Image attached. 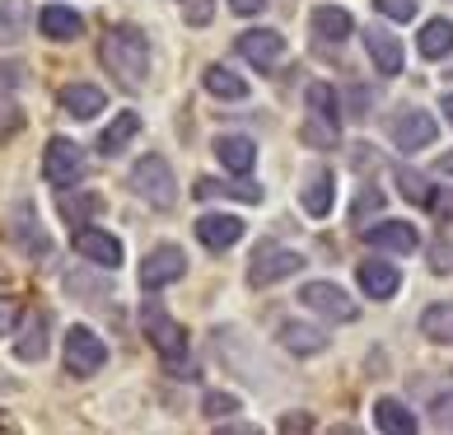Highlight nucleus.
Masks as SVG:
<instances>
[{
    "label": "nucleus",
    "instance_id": "nucleus-1",
    "mask_svg": "<svg viewBox=\"0 0 453 435\" xmlns=\"http://www.w3.org/2000/svg\"><path fill=\"white\" fill-rule=\"evenodd\" d=\"M104 66L127 89H141L150 75V38L131 24H117L104 33Z\"/></svg>",
    "mask_w": 453,
    "mask_h": 435
},
{
    "label": "nucleus",
    "instance_id": "nucleus-2",
    "mask_svg": "<svg viewBox=\"0 0 453 435\" xmlns=\"http://www.w3.org/2000/svg\"><path fill=\"white\" fill-rule=\"evenodd\" d=\"M131 192L141 197V202H150L155 211H169L178 202V183H173V169L164 155H141L136 164H131Z\"/></svg>",
    "mask_w": 453,
    "mask_h": 435
},
{
    "label": "nucleus",
    "instance_id": "nucleus-3",
    "mask_svg": "<svg viewBox=\"0 0 453 435\" xmlns=\"http://www.w3.org/2000/svg\"><path fill=\"white\" fill-rule=\"evenodd\" d=\"M141 323H145V338L155 342V351L164 361H169V370H182V361H188V332H182L169 314H164L155 299H145L141 309Z\"/></svg>",
    "mask_w": 453,
    "mask_h": 435
},
{
    "label": "nucleus",
    "instance_id": "nucleus-4",
    "mask_svg": "<svg viewBox=\"0 0 453 435\" xmlns=\"http://www.w3.org/2000/svg\"><path fill=\"white\" fill-rule=\"evenodd\" d=\"M42 178L52 183V188H75L80 178H85V150L65 136H52L42 150Z\"/></svg>",
    "mask_w": 453,
    "mask_h": 435
},
{
    "label": "nucleus",
    "instance_id": "nucleus-5",
    "mask_svg": "<svg viewBox=\"0 0 453 435\" xmlns=\"http://www.w3.org/2000/svg\"><path fill=\"white\" fill-rule=\"evenodd\" d=\"M299 305L323 314V319H332V323H350L360 314V305L337 286V281H309V286H299Z\"/></svg>",
    "mask_w": 453,
    "mask_h": 435
},
{
    "label": "nucleus",
    "instance_id": "nucleus-6",
    "mask_svg": "<svg viewBox=\"0 0 453 435\" xmlns=\"http://www.w3.org/2000/svg\"><path fill=\"white\" fill-rule=\"evenodd\" d=\"M104 361H108V346H104V338H98L94 328H71L65 332V370H71L75 379L98 375Z\"/></svg>",
    "mask_w": 453,
    "mask_h": 435
},
{
    "label": "nucleus",
    "instance_id": "nucleus-7",
    "mask_svg": "<svg viewBox=\"0 0 453 435\" xmlns=\"http://www.w3.org/2000/svg\"><path fill=\"white\" fill-rule=\"evenodd\" d=\"M188 276V253H182L178 244H159V248H150L145 262H141V286L145 291H164V286H173V281Z\"/></svg>",
    "mask_w": 453,
    "mask_h": 435
},
{
    "label": "nucleus",
    "instance_id": "nucleus-8",
    "mask_svg": "<svg viewBox=\"0 0 453 435\" xmlns=\"http://www.w3.org/2000/svg\"><path fill=\"white\" fill-rule=\"evenodd\" d=\"M299 267H304V253H295V248H276V244H262L253 253V267H248V281L253 286H276V281L295 276Z\"/></svg>",
    "mask_w": 453,
    "mask_h": 435
},
{
    "label": "nucleus",
    "instance_id": "nucleus-9",
    "mask_svg": "<svg viewBox=\"0 0 453 435\" xmlns=\"http://www.w3.org/2000/svg\"><path fill=\"white\" fill-rule=\"evenodd\" d=\"M75 253L85 262H94V267H104V272H117V267H122V244H117L108 229H94V225L75 229Z\"/></svg>",
    "mask_w": 453,
    "mask_h": 435
},
{
    "label": "nucleus",
    "instance_id": "nucleus-10",
    "mask_svg": "<svg viewBox=\"0 0 453 435\" xmlns=\"http://www.w3.org/2000/svg\"><path fill=\"white\" fill-rule=\"evenodd\" d=\"M434 136H440V127L421 108H402L393 117V145L397 150H426V145H434Z\"/></svg>",
    "mask_w": 453,
    "mask_h": 435
},
{
    "label": "nucleus",
    "instance_id": "nucleus-11",
    "mask_svg": "<svg viewBox=\"0 0 453 435\" xmlns=\"http://www.w3.org/2000/svg\"><path fill=\"white\" fill-rule=\"evenodd\" d=\"M239 52L257 66V71H272V66L285 57V38L276 28H248L239 33Z\"/></svg>",
    "mask_w": 453,
    "mask_h": 435
},
{
    "label": "nucleus",
    "instance_id": "nucleus-12",
    "mask_svg": "<svg viewBox=\"0 0 453 435\" xmlns=\"http://www.w3.org/2000/svg\"><path fill=\"white\" fill-rule=\"evenodd\" d=\"M369 248H388V253H416L421 248V234L411 221H379L374 229H360Z\"/></svg>",
    "mask_w": 453,
    "mask_h": 435
},
{
    "label": "nucleus",
    "instance_id": "nucleus-13",
    "mask_svg": "<svg viewBox=\"0 0 453 435\" xmlns=\"http://www.w3.org/2000/svg\"><path fill=\"white\" fill-rule=\"evenodd\" d=\"M243 221L239 215H225V211H211V215H201L196 221V239L206 244V248H215V253H225V248H234L243 239Z\"/></svg>",
    "mask_w": 453,
    "mask_h": 435
},
{
    "label": "nucleus",
    "instance_id": "nucleus-14",
    "mask_svg": "<svg viewBox=\"0 0 453 435\" xmlns=\"http://www.w3.org/2000/svg\"><path fill=\"white\" fill-rule=\"evenodd\" d=\"M365 52H369V61H374L379 75H402V43H397L393 28H374V24H369L365 28Z\"/></svg>",
    "mask_w": 453,
    "mask_h": 435
},
{
    "label": "nucleus",
    "instance_id": "nucleus-15",
    "mask_svg": "<svg viewBox=\"0 0 453 435\" xmlns=\"http://www.w3.org/2000/svg\"><path fill=\"white\" fill-rule=\"evenodd\" d=\"M309 24H313V38L323 43V47H342L350 33H356V19H350L342 5H318L309 14Z\"/></svg>",
    "mask_w": 453,
    "mask_h": 435
},
{
    "label": "nucleus",
    "instance_id": "nucleus-16",
    "mask_svg": "<svg viewBox=\"0 0 453 435\" xmlns=\"http://www.w3.org/2000/svg\"><path fill=\"white\" fill-rule=\"evenodd\" d=\"M215 159H220L229 174H253V164H257V141H253V136H239V131H229V136H215Z\"/></svg>",
    "mask_w": 453,
    "mask_h": 435
},
{
    "label": "nucleus",
    "instance_id": "nucleus-17",
    "mask_svg": "<svg viewBox=\"0 0 453 435\" xmlns=\"http://www.w3.org/2000/svg\"><path fill=\"white\" fill-rule=\"evenodd\" d=\"M38 28H42V38H52V43H75L80 33H85V19L65 5H42Z\"/></svg>",
    "mask_w": 453,
    "mask_h": 435
},
{
    "label": "nucleus",
    "instance_id": "nucleus-18",
    "mask_svg": "<svg viewBox=\"0 0 453 435\" xmlns=\"http://www.w3.org/2000/svg\"><path fill=\"white\" fill-rule=\"evenodd\" d=\"M397 286H402V276H397L393 262H374V258L360 262V291H365L369 299H393Z\"/></svg>",
    "mask_w": 453,
    "mask_h": 435
},
{
    "label": "nucleus",
    "instance_id": "nucleus-19",
    "mask_svg": "<svg viewBox=\"0 0 453 435\" xmlns=\"http://www.w3.org/2000/svg\"><path fill=\"white\" fill-rule=\"evenodd\" d=\"M332 197H337V192H332V169H313L304 178V188H299V202H304V211L318 215V221L332 211Z\"/></svg>",
    "mask_w": 453,
    "mask_h": 435
},
{
    "label": "nucleus",
    "instance_id": "nucleus-20",
    "mask_svg": "<svg viewBox=\"0 0 453 435\" xmlns=\"http://www.w3.org/2000/svg\"><path fill=\"white\" fill-rule=\"evenodd\" d=\"M136 136H141V113H117L112 127L104 131V136H98V150H104V155L112 159V155H122V150L136 141Z\"/></svg>",
    "mask_w": 453,
    "mask_h": 435
},
{
    "label": "nucleus",
    "instance_id": "nucleus-21",
    "mask_svg": "<svg viewBox=\"0 0 453 435\" xmlns=\"http://www.w3.org/2000/svg\"><path fill=\"white\" fill-rule=\"evenodd\" d=\"M61 108H65V117L89 122V117L104 113V89H94V85H65L61 89Z\"/></svg>",
    "mask_w": 453,
    "mask_h": 435
},
{
    "label": "nucleus",
    "instance_id": "nucleus-22",
    "mask_svg": "<svg viewBox=\"0 0 453 435\" xmlns=\"http://www.w3.org/2000/svg\"><path fill=\"white\" fill-rule=\"evenodd\" d=\"M14 356H19V361H42L47 356V319H42V314H24Z\"/></svg>",
    "mask_w": 453,
    "mask_h": 435
},
{
    "label": "nucleus",
    "instance_id": "nucleus-23",
    "mask_svg": "<svg viewBox=\"0 0 453 435\" xmlns=\"http://www.w3.org/2000/svg\"><path fill=\"white\" fill-rule=\"evenodd\" d=\"M201 202H211V197H234V202H262V188L257 183H248V178H239V183H220V178H196V188H192Z\"/></svg>",
    "mask_w": 453,
    "mask_h": 435
},
{
    "label": "nucleus",
    "instance_id": "nucleus-24",
    "mask_svg": "<svg viewBox=\"0 0 453 435\" xmlns=\"http://www.w3.org/2000/svg\"><path fill=\"white\" fill-rule=\"evenodd\" d=\"M374 426L388 431V435H411L416 431V412L407 403H397V398H379L374 403Z\"/></svg>",
    "mask_w": 453,
    "mask_h": 435
},
{
    "label": "nucleus",
    "instance_id": "nucleus-25",
    "mask_svg": "<svg viewBox=\"0 0 453 435\" xmlns=\"http://www.w3.org/2000/svg\"><path fill=\"white\" fill-rule=\"evenodd\" d=\"M416 52L426 61H440L453 52V24L449 19H426L421 24V38H416Z\"/></svg>",
    "mask_w": 453,
    "mask_h": 435
},
{
    "label": "nucleus",
    "instance_id": "nucleus-26",
    "mask_svg": "<svg viewBox=\"0 0 453 435\" xmlns=\"http://www.w3.org/2000/svg\"><path fill=\"white\" fill-rule=\"evenodd\" d=\"M280 342H285V351H295V356H318V351L327 346V332L313 328V323H285Z\"/></svg>",
    "mask_w": 453,
    "mask_h": 435
},
{
    "label": "nucleus",
    "instance_id": "nucleus-27",
    "mask_svg": "<svg viewBox=\"0 0 453 435\" xmlns=\"http://www.w3.org/2000/svg\"><path fill=\"white\" fill-rule=\"evenodd\" d=\"M304 104H309V117H323V122L342 127V98L332 85H323V80H313V85L304 89Z\"/></svg>",
    "mask_w": 453,
    "mask_h": 435
},
{
    "label": "nucleus",
    "instance_id": "nucleus-28",
    "mask_svg": "<svg viewBox=\"0 0 453 435\" xmlns=\"http://www.w3.org/2000/svg\"><path fill=\"white\" fill-rule=\"evenodd\" d=\"M206 89L215 94V98H229V104H239V98H248V80L243 75H234L229 66H206Z\"/></svg>",
    "mask_w": 453,
    "mask_h": 435
},
{
    "label": "nucleus",
    "instance_id": "nucleus-29",
    "mask_svg": "<svg viewBox=\"0 0 453 435\" xmlns=\"http://www.w3.org/2000/svg\"><path fill=\"white\" fill-rule=\"evenodd\" d=\"M28 33V5L24 0H0V47H14Z\"/></svg>",
    "mask_w": 453,
    "mask_h": 435
},
{
    "label": "nucleus",
    "instance_id": "nucleus-30",
    "mask_svg": "<svg viewBox=\"0 0 453 435\" xmlns=\"http://www.w3.org/2000/svg\"><path fill=\"white\" fill-rule=\"evenodd\" d=\"M393 183H397V192L407 197L411 206H430L434 188H430V178H426V174H416V169H407V164H397V169H393Z\"/></svg>",
    "mask_w": 453,
    "mask_h": 435
},
{
    "label": "nucleus",
    "instance_id": "nucleus-31",
    "mask_svg": "<svg viewBox=\"0 0 453 435\" xmlns=\"http://www.w3.org/2000/svg\"><path fill=\"white\" fill-rule=\"evenodd\" d=\"M14 239H19L33 258H47L52 253V244H47V234L38 229V221H33V206H19V225H14Z\"/></svg>",
    "mask_w": 453,
    "mask_h": 435
},
{
    "label": "nucleus",
    "instance_id": "nucleus-32",
    "mask_svg": "<svg viewBox=\"0 0 453 435\" xmlns=\"http://www.w3.org/2000/svg\"><path fill=\"white\" fill-rule=\"evenodd\" d=\"M421 332L430 342H449L453 346V305H430L421 314Z\"/></svg>",
    "mask_w": 453,
    "mask_h": 435
},
{
    "label": "nucleus",
    "instance_id": "nucleus-33",
    "mask_svg": "<svg viewBox=\"0 0 453 435\" xmlns=\"http://www.w3.org/2000/svg\"><path fill=\"white\" fill-rule=\"evenodd\" d=\"M98 206H104V202H98L94 192H75V197L61 192V215L71 221V229H75V225H89V215H94Z\"/></svg>",
    "mask_w": 453,
    "mask_h": 435
},
{
    "label": "nucleus",
    "instance_id": "nucleus-34",
    "mask_svg": "<svg viewBox=\"0 0 453 435\" xmlns=\"http://www.w3.org/2000/svg\"><path fill=\"white\" fill-rule=\"evenodd\" d=\"M374 10L383 14V19H393V24H411L416 10H421V0H374Z\"/></svg>",
    "mask_w": 453,
    "mask_h": 435
},
{
    "label": "nucleus",
    "instance_id": "nucleus-35",
    "mask_svg": "<svg viewBox=\"0 0 453 435\" xmlns=\"http://www.w3.org/2000/svg\"><path fill=\"white\" fill-rule=\"evenodd\" d=\"M178 10H182V19H188L192 28H206L215 19V0H178Z\"/></svg>",
    "mask_w": 453,
    "mask_h": 435
},
{
    "label": "nucleus",
    "instance_id": "nucleus-36",
    "mask_svg": "<svg viewBox=\"0 0 453 435\" xmlns=\"http://www.w3.org/2000/svg\"><path fill=\"white\" fill-rule=\"evenodd\" d=\"M201 412H206L211 422H225L229 412H239V393H206V403H201Z\"/></svg>",
    "mask_w": 453,
    "mask_h": 435
},
{
    "label": "nucleus",
    "instance_id": "nucleus-37",
    "mask_svg": "<svg viewBox=\"0 0 453 435\" xmlns=\"http://www.w3.org/2000/svg\"><path fill=\"white\" fill-rule=\"evenodd\" d=\"M337 131H342V127L323 122V117H309V122H304V141H309V145H337Z\"/></svg>",
    "mask_w": 453,
    "mask_h": 435
},
{
    "label": "nucleus",
    "instance_id": "nucleus-38",
    "mask_svg": "<svg viewBox=\"0 0 453 435\" xmlns=\"http://www.w3.org/2000/svg\"><path fill=\"white\" fill-rule=\"evenodd\" d=\"M65 291H71V295H75V291H85V295H89V305H98V299L108 295V286H104V281H89V276H75V272L65 276Z\"/></svg>",
    "mask_w": 453,
    "mask_h": 435
},
{
    "label": "nucleus",
    "instance_id": "nucleus-39",
    "mask_svg": "<svg viewBox=\"0 0 453 435\" xmlns=\"http://www.w3.org/2000/svg\"><path fill=\"white\" fill-rule=\"evenodd\" d=\"M430 422L440 426V431H453V393H440L430 403Z\"/></svg>",
    "mask_w": 453,
    "mask_h": 435
},
{
    "label": "nucleus",
    "instance_id": "nucleus-40",
    "mask_svg": "<svg viewBox=\"0 0 453 435\" xmlns=\"http://www.w3.org/2000/svg\"><path fill=\"white\" fill-rule=\"evenodd\" d=\"M24 85V66L19 61H0V94H14Z\"/></svg>",
    "mask_w": 453,
    "mask_h": 435
},
{
    "label": "nucleus",
    "instance_id": "nucleus-41",
    "mask_svg": "<svg viewBox=\"0 0 453 435\" xmlns=\"http://www.w3.org/2000/svg\"><path fill=\"white\" fill-rule=\"evenodd\" d=\"M379 206H383V192L365 188V192H360V202H356V211H350V215H356V221H365V215H369V211H379Z\"/></svg>",
    "mask_w": 453,
    "mask_h": 435
},
{
    "label": "nucleus",
    "instance_id": "nucleus-42",
    "mask_svg": "<svg viewBox=\"0 0 453 435\" xmlns=\"http://www.w3.org/2000/svg\"><path fill=\"white\" fill-rule=\"evenodd\" d=\"M430 267H434V272H453V248L449 244H434L430 248Z\"/></svg>",
    "mask_w": 453,
    "mask_h": 435
},
{
    "label": "nucleus",
    "instance_id": "nucleus-43",
    "mask_svg": "<svg viewBox=\"0 0 453 435\" xmlns=\"http://www.w3.org/2000/svg\"><path fill=\"white\" fill-rule=\"evenodd\" d=\"M313 426V416H304V412H299V416H285V422H280V431H309Z\"/></svg>",
    "mask_w": 453,
    "mask_h": 435
},
{
    "label": "nucleus",
    "instance_id": "nucleus-44",
    "mask_svg": "<svg viewBox=\"0 0 453 435\" xmlns=\"http://www.w3.org/2000/svg\"><path fill=\"white\" fill-rule=\"evenodd\" d=\"M229 5L239 14H257V10H266V0H229Z\"/></svg>",
    "mask_w": 453,
    "mask_h": 435
},
{
    "label": "nucleus",
    "instance_id": "nucleus-45",
    "mask_svg": "<svg viewBox=\"0 0 453 435\" xmlns=\"http://www.w3.org/2000/svg\"><path fill=\"white\" fill-rule=\"evenodd\" d=\"M434 174H440V178H453V150H449V155H440V159H434Z\"/></svg>",
    "mask_w": 453,
    "mask_h": 435
},
{
    "label": "nucleus",
    "instance_id": "nucleus-46",
    "mask_svg": "<svg viewBox=\"0 0 453 435\" xmlns=\"http://www.w3.org/2000/svg\"><path fill=\"white\" fill-rule=\"evenodd\" d=\"M430 206L440 211V215H453V197H430Z\"/></svg>",
    "mask_w": 453,
    "mask_h": 435
},
{
    "label": "nucleus",
    "instance_id": "nucleus-47",
    "mask_svg": "<svg viewBox=\"0 0 453 435\" xmlns=\"http://www.w3.org/2000/svg\"><path fill=\"white\" fill-rule=\"evenodd\" d=\"M440 113H449V122H453V94L444 89V98H440Z\"/></svg>",
    "mask_w": 453,
    "mask_h": 435
},
{
    "label": "nucleus",
    "instance_id": "nucleus-48",
    "mask_svg": "<svg viewBox=\"0 0 453 435\" xmlns=\"http://www.w3.org/2000/svg\"><path fill=\"white\" fill-rule=\"evenodd\" d=\"M0 319H10V305H0Z\"/></svg>",
    "mask_w": 453,
    "mask_h": 435
},
{
    "label": "nucleus",
    "instance_id": "nucleus-49",
    "mask_svg": "<svg viewBox=\"0 0 453 435\" xmlns=\"http://www.w3.org/2000/svg\"><path fill=\"white\" fill-rule=\"evenodd\" d=\"M0 389H5V384H0Z\"/></svg>",
    "mask_w": 453,
    "mask_h": 435
}]
</instances>
